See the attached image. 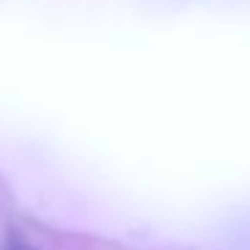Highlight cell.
I'll use <instances>...</instances> for the list:
<instances>
[{
	"instance_id": "6da1fadb",
	"label": "cell",
	"mask_w": 250,
	"mask_h": 250,
	"mask_svg": "<svg viewBox=\"0 0 250 250\" xmlns=\"http://www.w3.org/2000/svg\"><path fill=\"white\" fill-rule=\"evenodd\" d=\"M6 250H35V248H33V245H27L22 237L11 234V237H8V242H6Z\"/></svg>"
}]
</instances>
